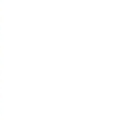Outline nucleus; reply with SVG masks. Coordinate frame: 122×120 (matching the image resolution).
Returning <instances> with one entry per match:
<instances>
[]
</instances>
